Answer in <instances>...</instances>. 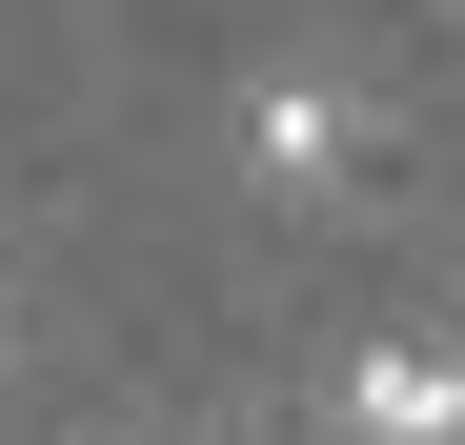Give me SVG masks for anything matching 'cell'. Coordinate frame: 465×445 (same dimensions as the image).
Here are the masks:
<instances>
[{
    "mask_svg": "<svg viewBox=\"0 0 465 445\" xmlns=\"http://www.w3.org/2000/svg\"><path fill=\"white\" fill-rule=\"evenodd\" d=\"M344 163H364V102H344V82H303V61H283V82L243 102V183H263V203H324Z\"/></svg>",
    "mask_w": 465,
    "mask_h": 445,
    "instance_id": "1",
    "label": "cell"
},
{
    "mask_svg": "<svg viewBox=\"0 0 465 445\" xmlns=\"http://www.w3.org/2000/svg\"><path fill=\"white\" fill-rule=\"evenodd\" d=\"M344 445H465V344H364L344 364Z\"/></svg>",
    "mask_w": 465,
    "mask_h": 445,
    "instance_id": "2",
    "label": "cell"
}]
</instances>
